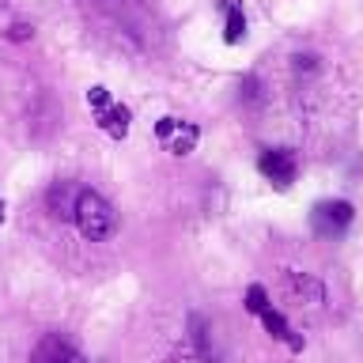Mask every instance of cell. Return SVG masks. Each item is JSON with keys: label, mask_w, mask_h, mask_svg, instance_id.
<instances>
[{"label": "cell", "mask_w": 363, "mask_h": 363, "mask_svg": "<svg viewBox=\"0 0 363 363\" xmlns=\"http://www.w3.org/2000/svg\"><path fill=\"white\" fill-rule=\"evenodd\" d=\"M72 223L87 242H106V238L118 235V212H113V204L99 189H87V186H79V193H76Z\"/></svg>", "instance_id": "1"}, {"label": "cell", "mask_w": 363, "mask_h": 363, "mask_svg": "<svg viewBox=\"0 0 363 363\" xmlns=\"http://www.w3.org/2000/svg\"><path fill=\"white\" fill-rule=\"evenodd\" d=\"M87 106H91V118H95V125L110 136V140H125V136H129V129H133L129 106L113 99L102 84L87 87Z\"/></svg>", "instance_id": "2"}, {"label": "cell", "mask_w": 363, "mask_h": 363, "mask_svg": "<svg viewBox=\"0 0 363 363\" xmlns=\"http://www.w3.org/2000/svg\"><path fill=\"white\" fill-rule=\"evenodd\" d=\"M356 220V208L348 201H318L311 208V227L318 238H340Z\"/></svg>", "instance_id": "3"}, {"label": "cell", "mask_w": 363, "mask_h": 363, "mask_svg": "<svg viewBox=\"0 0 363 363\" xmlns=\"http://www.w3.org/2000/svg\"><path fill=\"white\" fill-rule=\"evenodd\" d=\"M257 170L261 178L272 182L277 189H288L295 174H299V159H295V152H288V147H269V152L257 155Z\"/></svg>", "instance_id": "4"}, {"label": "cell", "mask_w": 363, "mask_h": 363, "mask_svg": "<svg viewBox=\"0 0 363 363\" xmlns=\"http://www.w3.org/2000/svg\"><path fill=\"white\" fill-rule=\"evenodd\" d=\"M155 136L167 144V152L170 155H189L193 147H197V140H201V129L193 121H182V118H159L155 121Z\"/></svg>", "instance_id": "5"}, {"label": "cell", "mask_w": 363, "mask_h": 363, "mask_svg": "<svg viewBox=\"0 0 363 363\" xmlns=\"http://www.w3.org/2000/svg\"><path fill=\"white\" fill-rule=\"evenodd\" d=\"M30 363H84V352L61 333H45L38 345H34Z\"/></svg>", "instance_id": "6"}, {"label": "cell", "mask_w": 363, "mask_h": 363, "mask_svg": "<svg viewBox=\"0 0 363 363\" xmlns=\"http://www.w3.org/2000/svg\"><path fill=\"white\" fill-rule=\"evenodd\" d=\"M257 318H261V325L269 329V337H272V340H284V345H288L291 352H303V337L288 325V318H284L280 311H272V303H269Z\"/></svg>", "instance_id": "7"}, {"label": "cell", "mask_w": 363, "mask_h": 363, "mask_svg": "<svg viewBox=\"0 0 363 363\" xmlns=\"http://www.w3.org/2000/svg\"><path fill=\"white\" fill-rule=\"evenodd\" d=\"M288 291L295 295L299 303H306V306H318V303H325V288H322V280H314L311 272H291L288 269Z\"/></svg>", "instance_id": "8"}, {"label": "cell", "mask_w": 363, "mask_h": 363, "mask_svg": "<svg viewBox=\"0 0 363 363\" xmlns=\"http://www.w3.org/2000/svg\"><path fill=\"white\" fill-rule=\"evenodd\" d=\"M76 193H79L76 182H53V186H50V193H45V204H50V212L57 216V220H72Z\"/></svg>", "instance_id": "9"}, {"label": "cell", "mask_w": 363, "mask_h": 363, "mask_svg": "<svg viewBox=\"0 0 363 363\" xmlns=\"http://www.w3.org/2000/svg\"><path fill=\"white\" fill-rule=\"evenodd\" d=\"M246 34V16H242V4H227V16H223V42L227 45H238Z\"/></svg>", "instance_id": "10"}, {"label": "cell", "mask_w": 363, "mask_h": 363, "mask_svg": "<svg viewBox=\"0 0 363 363\" xmlns=\"http://www.w3.org/2000/svg\"><path fill=\"white\" fill-rule=\"evenodd\" d=\"M265 306H269V291L261 288V284H250V288H246V311L250 314H261Z\"/></svg>", "instance_id": "11"}, {"label": "cell", "mask_w": 363, "mask_h": 363, "mask_svg": "<svg viewBox=\"0 0 363 363\" xmlns=\"http://www.w3.org/2000/svg\"><path fill=\"white\" fill-rule=\"evenodd\" d=\"M30 34H34V30L27 27V23H11V30H8V38H11V42H27V38H30Z\"/></svg>", "instance_id": "12"}, {"label": "cell", "mask_w": 363, "mask_h": 363, "mask_svg": "<svg viewBox=\"0 0 363 363\" xmlns=\"http://www.w3.org/2000/svg\"><path fill=\"white\" fill-rule=\"evenodd\" d=\"M0 223H4V201H0Z\"/></svg>", "instance_id": "13"}]
</instances>
